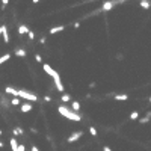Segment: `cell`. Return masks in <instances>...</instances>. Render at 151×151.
<instances>
[{
	"label": "cell",
	"mask_w": 151,
	"mask_h": 151,
	"mask_svg": "<svg viewBox=\"0 0 151 151\" xmlns=\"http://www.w3.org/2000/svg\"><path fill=\"white\" fill-rule=\"evenodd\" d=\"M11 59V55H9V53H6V55H3V56H0V67H2L3 64H5V62H8V60H9Z\"/></svg>",
	"instance_id": "15"
},
{
	"label": "cell",
	"mask_w": 151,
	"mask_h": 151,
	"mask_svg": "<svg viewBox=\"0 0 151 151\" xmlns=\"http://www.w3.org/2000/svg\"><path fill=\"white\" fill-rule=\"evenodd\" d=\"M32 151H39V150H38V147H35V145H32Z\"/></svg>",
	"instance_id": "28"
},
{
	"label": "cell",
	"mask_w": 151,
	"mask_h": 151,
	"mask_svg": "<svg viewBox=\"0 0 151 151\" xmlns=\"http://www.w3.org/2000/svg\"><path fill=\"white\" fill-rule=\"evenodd\" d=\"M15 55L18 56V58H24V56H26V50H23V48H17V50H15Z\"/></svg>",
	"instance_id": "16"
},
{
	"label": "cell",
	"mask_w": 151,
	"mask_h": 151,
	"mask_svg": "<svg viewBox=\"0 0 151 151\" xmlns=\"http://www.w3.org/2000/svg\"><path fill=\"white\" fill-rule=\"evenodd\" d=\"M139 5H140V8H144V9H148V8L151 6V3L147 2V0H142V2H139Z\"/></svg>",
	"instance_id": "18"
},
{
	"label": "cell",
	"mask_w": 151,
	"mask_h": 151,
	"mask_svg": "<svg viewBox=\"0 0 151 151\" xmlns=\"http://www.w3.org/2000/svg\"><path fill=\"white\" fill-rule=\"evenodd\" d=\"M89 133L92 136H97V130H95V127H89Z\"/></svg>",
	"instance_id": "23"
},
{
	"label": "cell",
	"mask_w": 151,
	"mask_h": 151,
	"mask_svg": "<svg viewBox=\"0 0 151 151\" xmlns=\"http://www.w3.org/2000/svg\"><path fill=\"white\" fill-rule=\"evenodd\" d=\"M58 112H59L64 118H67V119H70V121L77 122V121L82 119V117H80L79 113H76V112H73V110H70L68 107H65V106H59V107H58Z\"/></svg>",
	"instance_id": "1"
},
{
	"label": "cell",
	"mask_w": 151,
	"mask_h": 151,
	"mask_svg": "<svg viewBox=\"0 0 151 151\" xmlns=\"http://www.w3.org/2000/svg\"><path fill=\"white\" fill-rule=\"evenodd\" d=\"M9 145H11V150H12V151H18V142H17L15 138H11V139H9Z\"/></svg>",
	"instance_id": "8"
},
{
	"label": "cell",
	"mask_w": 151,
	"mask_h": 151,
	"mask_svg": "<svg viewBox=\"0 0 151 151\" xmlns=\"http://www.w3.org/2000/svg\"><path fill=\"white\" fill-rule=\"evenodd\" d=\"M35 60H37V62H39V64H41V62H42V58H41V55H35Z\"/></svg>",
	"instance_id": "24"
},
{
	"label": "cell",
	"mask_w": 151,
	"mask_h": 151,
	"mask_svg": "<svg viewBox=\"0 0 151 151\" xmlns=\"http://www.w3.org/2000/svg\"><path fill=\"white\" fill-rule=\"evenodd\" d=\"M113 5H115V2H104L101 6V11H110L113 8Z\"/></svg>",
	"instance_id": "10"
},
{
	"label": "cell",
	"mask_w": 151,
	"mask_h": 151,
	"mask_svg": "<svg viewBox=\"0 0 151 151\" xmlns=\"http://www.w3.org/2000/svg\"><path fill=\"white\" fill-rule=\"evenodd\" d=\"M80 107H82V106H80V103H79V101H71V109H73V112H79V110H80Z\"/></svg>",
	"instance_id": "13"
},
{
	"label": "cell",
	"mask_w": 151,
	"mask_h": 151,
	"mask_svg": "<svg viewBox=\"0 0 151 151\" xmlns=\"http://www.w3.org/2000/svg\"><path fill=\"white\" fill-rule=\"evenodd\" d=\"M103 151H112V150H110L109 147H104V148H103Z\"/></svg>",
	"instance_id": "29"
},
{
	"label": "cell",
	"mask_w": 151,
	"mask_h": 151,
	"mask_svg": "<svg viewBox=\"0 0 151 151\" xmlns=\"http://www.w3.org/2000/svg\"><path fill=\"white\" fill-rule=\"evenodd\" d=\"M62 30H65V26H55V27H51L48 32H50L51 35H55V33H59V32H62Z\"/></svg>",
	"instance_id": "9"
},
{
	"label": "cell",
	"mask_w": 151,
	"mask_h": 151,
	"mask_svg": "<svg viewBox=\"0 0 151 151\" xmlns=\"http://www.w3.org/2000/svg\"><path fill=\"white\" fill-rule=\"evenodd\" d=\"M60 100L64 101V103H68V101H71V95H70V94H62Z\"/></svg>",
	"instance_id": "17"
},
{
	"label": "cell",
	"mask_w": 151,
	"mask_h": 151,
	"mask_svg": "<svg viewBox=\"0 0 151 151\" xmlns=\"http://www.w3.org/2000/svg\"><path fill=\"white\" fill-rule=\"evenodd\" d=\"M2 133H3V131H2V129H0V136H2Z\"/></svg>",
	"instance_id": "32"
},
{
	"label": "cell",
	"mask_w": 151,
	"mask_h": 151,
	"mask_svg": "<svg viewBox=\"0 0 151 151\" xmlns=\"http://www.w3.org/2000/svg\"><path fill=\"white\" fill-rule=\"evenodd\" d=\"M11 104H12V106H18V104H21V100H20V98H12Z\"/></svg>",
	"instance_id": "20"
},
{
	"label": "cell",
	"mask_w": 151,
	"mask_h": 151,
	"mask_svg": "<svg viewBox=\"0 0 151 151\" xmlns=\"http://www.w3.org/2000/svg\"><path fill=\"white\" fill-rule=\"evenodd\" d=\"M0 148H3V142L2 140H0Z\"/></svg>",
	"instance_id": "31"
},
{
	"label": "cell",
	"mask_w": 151,
	"mask_h": 151,
	"mask_svg": "<svg viewBox=\"0 0 151 151\" xmlns=\"http://www.w3.org/2000/svg\"><path fill=\"white\" fill-rule=\"evenodd\" d=\"M150 103H151V97H150Z\"/></svg>",
	"instance_id": "33"
},
{
	"label": "cell",
	"mask_w": 151,
	"mask_h": 151,
	"mask_svg": "<svg viewBox=\"0 0 151 151\" xmlns=\"http://www.w3.org/2000/svg\"><path fill=\"white\" fill-rule=\"evenodd\" d=\"M14 135L17 136V135H23V130L18 127V129H14Z\"/></svg>",
	"instance_id": "21"
},
{
	"label": "cell",
	"mask_w": 151,
	"mask_h": 151,
	"mask_svg": "<svg viewBox=\"0 0 151 151\" xmlns=\"http://www.w3.org/2000/svg\"><path fill=\"white\" fill-rule=\"evenodd\" d=\"M5 92H6V94L14 95L15 98H18V89H14L12 86H6V88H5Z\"/></svg>",
	"instance_id": "6"
},
{
	"label": "cell",
	"mask_w": 151,
	"mask_h": 151,
	"mask_svg": "<svg viewBox=\"0 0 151 151\" xmlns=\"http://www.w3.org/2000/svg\"><path fill=\"white\" fill-rule=\"evenodd\" d=\"M2 37H3V41L8 44L9 42V33H8V27L6 26H3V32H2Z\"/></svg>",
	"instance_id": "12"
},
{
	"label": "cell",
	"mask_w": 151,
	"mask_h": 151,
	"mask_svg": "<svg viewBox=\"0 0 151 151\" xmlns=\"http://www.w3.org/2000/svg\"><path fill=\"white\" fill-rule=\"evenodd\" d=\"M115 100L126 101V100H129V95H127V94H118V95H115Z\"/></svg>",
	"instance_id": "14"
},
{
	"label": "cell",
	"mask_w": 151,
	"mask_h": 151,
	"mask_svg": "<svg viewBox=\"0 0 151 151\" xmlns=\"http://www.w3.org/2000/svg\"><path fill=\"white\" fill-rule=\"evenodd\" d=\"M138 118H139V112H136V110H135V112H131V113H130V119H138Z\"/></svg>",
	"instance_id": "19"
},
{
	"label": "cell",
	"mask_w": 151,
	"mask_h": 151,
	"mask_svg": "<svg viewBox=\"0 0 151 151\" xmlns=\"http://www.w3.org/2000/svg\"><path fill=\"white\" fill-rule=\"evenodd\" d=\"M17 32H18L20 35H26V33H29V29H27V26L20 24V26H18V29H17Z\"/></svg>",
	"instance_id": "11"
},
{
	"label": "cell",
	"mask_w": 151,
	"mask_h": 151,
	"mask_svg": "<svg viewBox=\"0 0 151 151\" xmlns=\"http://www.w3.org/2000/svg\"><path fill=\"white\" fill-rule=\"evenodd\" d=\"M8 3H9V2H8V0H3V2H2V5H3V8L8 5Z\"/></svg>",
	"instance_id": "27"
},
{
	"label": "cell",
	"mask_w": 151,
	"mask_h": 151,
	"mask_svg": "<svg viewBox=\"0 0 151 151\" xmlns=\"http://www.w3.org/2000/svg\"><path fill=\"white\" fill-rule=\"evenodd\" d=\"M53 82H55V86H56L58 92H60V94H62V92L65 91V88H64V85H62V80H60V76H59V74L53 77Z\"/></svg>",
	"instance_id": "4"
},
{
	"label": "cell",
	"mask_w": 151,
	"mask_h": 151,
	"mask_svg": "<svg viewBox=\"0 0 151 151\" xmlns=\"http://www.w3.org/2000/svg\"><path fill=\"white\" fill-rule=\"evenodd\" d=\"M74 27H76V29H79V27H80V23L76 21V23H74Z\"/></svg>",
	"instance_id": "26"
},
{
	"label": "cell",
	"mask_w": 151,
	"mask_h": 151,
	"mask_svg": "<svg viewBox=\"0 0 151 151\" xmlns=\"http://www.w3.org/2000/svg\"><path fill=\"white\" fill-rule=\"evenodd\" d=\"M32 109H33V106H32L30 103H23V104H21V112H23V113H27V112H30Z\"/></svg>",
	"instance_id": "7"
},
{
	"label": "cell",
	"mask_w": 151,
	"mask_h": 151,
	"mask_svg": "<svg viewBox=\"0 0 151 151\" xmlns=\"http://www.w3.org/2000/svg\"><path fill=\"white\" fill-rule=\"evenodd\" d=\"M27 37H29V39H30V41H33V39H35V33H33L32 30H29V33H27Z\"/></svg>",
	"instance_id": "22"
},
{
	"label": "cell",
	"mask_w": 151,
	"mask_h": 151,
	"mask_svg": "<svg viewBox=\"0 0 151 151\" xmlns=\"http://www.w3.org/2000/svg\"><path fill=\"white\" fill-rule=\"evenodd\" d=\"M83 136V131L82 130H79V131H74L71 136H68V139H67V142L68 144H74V142H77L79 139H80Z\"/></svg>",
	"instance_id": "3"
},
{
	"label": "cell",
	"mask_w": 151,
	"mask_h": 151,
	"mask_svg": "<svg viewBox=\"0 0 151 151\" xmlns=\"http://www.w3.org/2000/svg\"><path fill=\"white\" fill-rule=\"evenodd\" d=\"M18 98H24L27 100V103H37L38 101V95H35L32 92H27V91H18Z\"/></svg>",
	"instance_id": "2"
},
{
	"label": "cell",
	"mask_w": 151,
	"mask_h": 151,
	"mask_svg": "<svg viewBox=\"0 0 151 151\" xmlns=\"http://www.w3.org/2000/svg\"><path fill=\"white\" fill-rule=\"evenodd\" d=\"M5 26V24H3ZM3 26H0V37H2V32H3Z\"/></svg>",
	"instance_id": "30"
},
{
	"label": "cell",
	"mask_w": 151,
	"mask_h": 151,
	"mask_svg": "<svg viewBox=\"0 0 151 151\" xmlns=\"http://www.w3.org/2000/svg\"><path fill=\"white\" fill-rule=\"evenodd\" d=\"M42 70L46 71V73H47L48 76H51V77H55V76H58V74H59L58 71H56L55 68H51L48 64H44V65H42Z\"/></svg>",
	"instance_id": "5"
},
{
	"label": "cell",
	"mask_w": 151,
	"mask_h": 151,
	"mask_svg": "<svg viewBox=\"0 0 151 151\" xmlns=\"http://www.w3.org/2000/svg\"><path fill=\"white\" fill-rule=\"evenodd\" d=\"M18 151H26V147L20 144V145H18Z\"/></svg>",
	"instance_id": "25"
}]
</instances>
